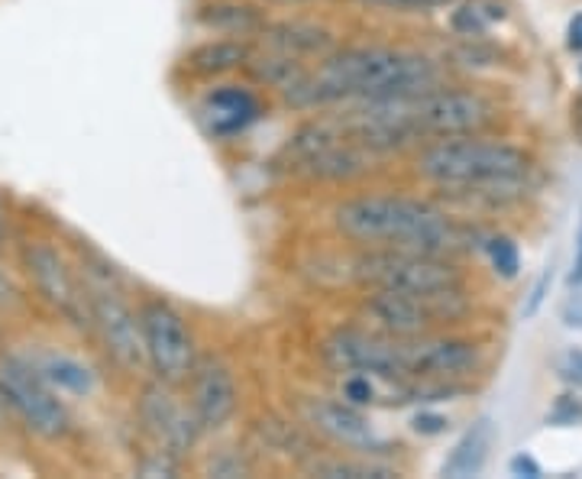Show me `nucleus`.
Returning a JSON list of instances; mask_svg holds the SVG:
<instances>
[{"label": "nucleus", "mask_w": 582, "mask_h": 479, "mask_svg": "<svg viewBox=\"0 0 582 479\" xmlns=\"http://www.w3.org/2000/svg\"><path fill=\"white\" fill-rule=\"evenodd\" d=\"M447 82L444 62L405 46H337L318 59L305 78L282 95L295 111H327L372 101H398L431 91Z\"/></svg>", "instance_id": "obj_1"}, {"label": "nucleus", "mask_w": 582, "mask_h": 479, "mask_svg": "<svg viewBox=\"0 0 582 479\" xmlns=\"http://www.w3.org/2000/svg\"><path fill=\"white\" fill-rule=\"evenodd\" d=\"M331 228L356 246H395L454 259L482 243V231L444 208L437 198L398 192H372L337 201Z\"/></svg>", "instance_id": "obj_2"}, {"label": "nucleus", "mask_w": 582, "mask_h": 479, "mask_svg": "<svg viewBox=\"0 0 582 479\" xmlns=\"http://www.w3.org/2000/svg\"><path fill=\"white\" fill-rule=\"evenodd\" d=\"M411 172L431 188H469L531 179L534 159L515 143L492 139L485 133H466L421 143L411 156Z\"/></svg>", "instance_id": "obj_3"}, {"label": "nucleus", "mask_w": 582, "mask_h": 479, "mask_svg": "<svg viewBox=\"0 0 582 479\" xmlns=\"http://www.w3.org/2000/svg\"><path fill=\"white\" fill-rule=\"evenodd\" d=\"M469 315V295L466 288L447 292H388L372 288L359 302V318L385 334L395 337H418V334H437L454 331Z\"/></svg>", "instance_id": "obj_4"}, {"label": "nucleus", "mask_w": 582, "mask_h": 479, "mask_svg": "<svg viewBox=\"0 0 582 479\" xmlns=\"http://www.w3.org/2000/svg\"><path fill=\"white\" fill-rule=\"evenodd\" d=\"M82 285L91 318V334L104 347L114 366L136 376L146 366V341L139 328V311L120 292L114 269H98L95 262H82Z\"/></svg>", "instance_id": "obj_5"}, {"label": "nucleus", "mask_w": 582, "mask_h": 479, "mask_svg": "<svg viewBox=\"0 0 582 479\" xmlns=\"http://www.w3.org/2000/svg\"><path fill=\"white\" fill-rule=\"evenodd\" d=\"M352 282L362 292L388 288V292H447L466 288L463 266L454 256H434L418 249L395 246H362L352 259Z\"/></svg>", "instance_id": "obj_6"}, {"label": "nucleus", "mask_w": 582, "mask_h": 479, "mask_svg": "<svg viewBox=\"0 0 582 479\" xmlns=\"http://www.w3.org/2000/svg\"><path fill=\"white\" fill-rule=\"evenodd\" d=\"M0 402L39 441L55 444L72 434V412L65 398L23 354H0Z\"/></svg>", "instance_id": "obj_7"}, {"label": "nucleus", "mask_w": 582, "mask_h": 479, "mask_svg": "<svg viewBox=\"0 0 582 479\" xmlns=\"http://www.w3.org/2000/svg\"><path fill=\"white\" fill-rule=\"evenodd\" d=\"M401 108L421 143L444 139V136L485 133L498 120V105L488 95L475 88L447 85V82L414 98H401Z\"/></svg>", "instance_id": "obj_8"}, {"label": "nucleus", "mask_w": 582, "mask_h": 479, "mask_svg": "<svg viewBox=\"0 0 582 479\" xmlns=\"http://www.w3.org/2000/svg\"><path fill=\"white\" fill-rule=\"evenodd\" d=\"M136 311L146 341V366L152 379H162L169 385L188 382L198 359V344L185 315L165 298H143Z\"/></svg>", "instance_id": "obj_9"}, {"label": "nucleus", "mask_w": 582, "mask_h": 479, "mask_svg": "<svg viewBox=\"0 0 582 479\" xmlns=\"http://www.w3.org/2000/svg\"><path fill=\"white\" fill-rule=\"evenodd\" d=\"M485 366L482 344L457 331L398 337V369L405 382H463Z\"/></svg>", "instance_id": "obj_10"}, {"label": "nucleus", "mask_w": 582, "mask_h": 479, "mask_svg": "<svg viewBox=\"0 0 582 479\" xmlns=\"http://www.w3.org/2000/svg\"><path fill=\"white\" fill-rule=\"evenodd\" d=\"M20 256H23V269H26L29 285L36 288V295L55 315H62L69 324H75L82 331H91L82 275L65 259V253L52 240H26Z\"/></svg>", "instance_id": "obj_11"}, {"label": "nucleus", "mask_w": 582, "mask_h": 479, "mask_svg": "<svg viewBox=\"0 0 582 479\" xmlns=\"http://www.w3.org/2000/svg\"><path fill=\"white\" fill-rule=\"evenodd\" d=\"M136 418H139L146 438L152 441V447L169 451L178 460H185L205 434L188 398H178L175 385H169L162 379H149L139 385Z\"/></svg>", "instance_id": "obj_12"}, {"label": "nucleus", "mask_w": 582, "mask_h": 479, "mask_svg": "<svg viewBox=\"0 0 582 479\" xmlns=\"http://www.w3.org/2000/svg\"><path fill=\"white\" fill-rule=\"evenodd\" d=\"M301 412H305V421L321 438H327L337 447H347L349 454L382 457L385 451H392V441L375 431L366 408L349 405L340 395H308L301 402Z\"/></svg>", "instance_id": "obj_13"}, {"label": "nucleus", "mask_w": 582, "mask_h": 479, "mask_svg": "<svg viewBox=\"0 0 582 479\" xmlns=\"http://www.w3.org/2000/svg\"><path fill=\"white\" fill-rule=\"evenodd\" d=\"M188 405L201 431H221L236 418L239 385L233 369L221 357H198L188 376Z\"/></svg>", "instance_id": "obj_14"}, {"label": "nucleus", "mask_w": 582, "mask_h": 479, "mask_svg": "<svg viewBox=\"0 0 582 479\" xmlns=\"http://www.w3.org/2000/svg\"><path fill=\"white\" fill-rule=\"evenodd\" d=\"M262 118V101L249 85L236 82H211V91L198 105V120L214 139H231L246 133Z\"/></svg>", "instance_id": "obj_15"}, {"label": "nucleus", "mask_w": 582, "mask_h": 479, "mask_svg": "<svg viewBox=\"0 0 582 479\" xmlns=\"http://www.w3.org/2000/svg\"><path fill=\"white\" fill-rule=\"evenodd\" d=\"M256 42L278 49V52H288L295 59H305V62H318L340 46L337 33L331 26H324L318 20H305V16L269 20V26L262 29V36Z\"/></svg>", "instance_id": "obj_16"}, {"label": "nucleus", "mask_w": 582, "mask_h": 479, "mask_svg": "<svg viewBox=\"0 0 582 479\" xmlns=\"http://www.w3.org/2000/svg\"><path fill=\"white\" fill-rule=\"evenodd\" d=\"M256 42L239 36H211L198 46H191L182 59V69L195 82H224L233 72H243L252 59Z\"/></svg>", "instance_id": "obj_17"}, {"label": "nucleus", "mask_w": 582, "mask_h": 479, "mask_svg": "<svg viewBox=\"0 0 582 479\" xmlns=\"http://www.w3.org/2000/svg\"><path fill=\"white\" fill-rule=\"evenodd\" d=\"M265 7L256 0H201L195 7V23L214 36H239V39H259L269 26Z\"/></svg>", "instance_id": "obj_18"}, {"label": "nucleus", "mask_w": 582, "mask_h": 479, "mask_svg": "<svg viewBox=\"0 0 582 479\" xmlns=\"http://www.w3.org/2000/svg\"><path fill=\"white\" fill-rule=\"evenodd\" d=\"M29 363L42 372V379L59 392V395H72V398H88L98 389V372L75 354L55 351V347H42L33 351Z\"/></svg>", "instance_id": "obj_19"}, {"label": "nucleus", "mask_w": 582, "mask_h": 479, "mask_svg": "<svg viewBox=\"0 0 582 479\" xmlns=\"http://www.w3.org/2000/svg\"><path fill=\"white\" fill-rule=\"evenodd\" d=\"M311 65H314V62H305V59H295V56H288V52H278V49H269V46H259V42H256V52H252V59L246 62L243 72H246L256 85L285 95L288 88H295V85L305 78V72H308Z\"/></svg>", "instance_id": "obj_20"}, {"label": "nucleus", "mask_w": 582, "mask_h": 479, "mask_svg": "<svg viewBox=\"0 0 582 479\" xmlns=\"http://www.w3.org/2000/svg\"><path fill=\"white\" fill-rule=\"evenodd\" d=\"M492 441H495V428L488 418H479L472 421L463 431V438L454 444V451L447 454V460L441 464V477L447 479H466L479 477L485 460H488V451H492Z\"/></svg>", "instance_id": "obj_21"}, {"label": "nucleus", "mask_w": 582, "mask_h": 479, "mask_svg": "<svg viewBox=\"0 0 582 479\" xmlns=\"http://www.w3.org/2000/svg\"><path fill=\"white\" fill-rule=\"evenodd\" d=\"M311 477L324 479H395L401 477L395 467L382 464L379 457H366V454H352V457H311V464L305 467Z\"/></svg>", "instance_id": "obj_22"}, {"label": "nucleus", "mask_w": 582, "mask_h": 479, "mask_svg": "<svg viewBox=\"0 0 582 479\" xmlns=\"http://www.w3.org/2000/svg\"><path fill=\"white\" fill-rule=\"evenodd\" d=\"M505 16H508V10L501 0H457L450 7V29L460 39H479Z\"/></svg>", "instance_id": "obj_23"}, {"label": "nucleus", "mask_w": 582, "mask_h": 479, "mask_svg": "<svg viewBox=\"0 0 582 479\" xmlns=\"http://www.w3.org/2000/svg\"><path fill=\"white\" fill-rule=\"evenodd\" d=\"M479 249L488 256L495 275H501V279H518V272H521V253H518V243H515V240L505 237V234H482Z\"/></svg>", "instance_id": "obj_24"}, {"label": "nucleus", "mask_w": 582, "mask_h": 479, "mask_svg": "<svg viewBox=\"0 0 582 479\" xmlns=\"http://www.w3.org/2000/svg\"><path fill=\"white\" fill-rule=\"evenodd\" d=\"M352 3L382 13H437V10H450L457 0H352Z\"/></svg>", "instance_id": "obj_25"}, {"label": "nucleus", "mask_w": 582, "mask_h": 479, "mask_svg": "<svg viewBox=\"0 0 582 479\" xmlns=\"http://www.w3.org/2000/svg\"><path fill=\"white\" fill-rule=\"evenodd\" d=\"M485 36H479V39H463L460 42V49H454V59L466 65V69H485V65H495L498 62V52L488 46V42H482Z\"/></svg>", "instance_id": "obj_26"}, {"label": "nucleus", "mask_w": 582, "mask_h": 479, "mask_svg": "<svg viewBox=\"0 0 582 479\" xmlns=\"http://www.w3.org/2000/svg\"><path fill=\"white\" fill-rule=\"evenodd\" d=\"M547 425L557 428H570V425H582V392H567L554 402V408L547 412Z\"/></svg>", "instance_id": "obj_27"}, {"label": "nucleus", "mask_w": 582, "mask_h": 479, "mask_svg": "<svg viewBox=\"0 0 582 479\" xmlns=\"http://www.w3.org/2000/svg\"><path fill=\"white\" fill-rule=\"evenodd\" d=\"M447 428H450L447 415H437V412H431V408H421V412L411 418V431L421 434V438H437V434H444Z\"/></svg>", "instance_id": "obj_28"}, {"label": "nucleus", "mask_w": 582, "mask_h": 479, "mask_svg": "<svg viewBox=\"0 0 582 479\" xmlns=\"http://www.w3.org/2000/svg\"><path fill=\"white\" fill-rule=\"evenodd\" d=\"M560 376H564V382H570L577 392H582V351H567L564 357H560Z\"/></svg>", "instance_id": "obj_29"}, {"label": "nucleus", "mask_w": 582, "mask_h": 479, "mask_svg": "<svg viewBox=\"0 0 582 479\" xmlns=\"http://www.w3.org/2000/svg\"><path fill=\"white\" fill-rule=\"evenodd\" d=\"M508 474H511V477H528V479H541V477H544L541 464H537V460H534L531 454H524V451L511 457V464H508Z\"/></svg>", "instance_id": "obj_30"}, {"label": "nucleus", "mask_w": 582, "mask_h": 479, "mask_svg": "<svg viewBox=\"0 0 582 479\" xmlns=\"http://www.w3.org/2000/svg\"><path fill=\"white\" fill-rule=\"evenodd\" d=\"M550 279H554V272H550V266H547V269H544V275H541V282H537V285H534V292H531V302L524 305V315H534V311L541 308V302H544V292H547Z\"/></svg>", "instance_id": "obj_31"}, {"label": "nucleus", "mask_w": 582, "mask_h": 479, "mask_svg": "<svg viewBox=\"0 0 582 479\" xmlns=\"http://www.w3.org/2000/svg\"><path fill=\"white\" fill-rule=\"evenodd\" d=\"M570 285H582V218H580V231H577V249H573V272H570Z\"/></svg>", "instance_id": "obj_32"}, {"label": "nucleus", "mask_w": 582, "mask_h": 479, "mask_svg": "<svg viewBox=\"0 0 582 479\" xmlns=\"http://www.w3.org/2000/svg\"><path fill=\"white\" fill-rule=\"evenodd\" d=\"M567 46H570L573 52H582V13H577V16L570 20V26H567Z\"/></svg>", "instance_id": "obj_33"}, {"label": "nucleus", "mask_w": 582, "mask_h": 479, "mask_svg": "<svg viewBox=\"0 0 582 479\" xmlns=\"http://www.w3.org/2000/svg\"><path fill=\"white\" fill-rule=\"evenodd\" d=\"M564 318H567V324H570V328H582V292H577V295L570 298V305H567Z\"/></svg>", "instance_id": "obj_34"}, {"label": "nucleus", "mask_w": 582, "mask_h": 479, "mask_svg": "<svg viewBox=\"0 0 582 479\" xmlns=\"http://www.w3.org/2000/svg\"><path fill=\"white\" fill-rule=\"evenodd\" d=\"M7 231H10V211H7V201L0 198V246L7 243Z\"/></svg>", "instance_id": "obj_35"}, {"label": "nucleus", "mask_w": 582, "mask_h": 479, "mask_svg": "<svg viewBox=\"0 0 582 479\" xmlns=\"http://www.w3.org/2000/svg\"><path fill=\"white\" fill-rule=\"evenodd\" d=\"M573 133H577V139L582 143V95L573 101Z\"/></svg>", "instance_id": "obj_36"}, {"label": "nucleus", "mask_w": 582, "mask_h": 479, "mask_svg": "<svg viewBox=\"0 0 582 479\" xmlns=\"http://www.w3.org/2000/svg\"><path fill=\"white\" fill-rule=\"evenodd\" d=\"M10 298V282H7V275H3V269H0V305Z\"/></svg>", "instance_id": "obj_37"}, {"label": "nucleus", "mask_w": 582, "mask_h": 479, "mask_svg": "<svg viewBox=\"0 0 582 479\" xmlns=\"http://www.w3.org/2000/svg\"><path fill=\"white\" fill-rule=\"evenodd\" d=\"M265 3H292L295 7V3H314V0H265Z\"/></svg>", "instance_id": "obj_38"}, {"label": "nucleus", "mask_w": 582, "mask_h": 479, "mask_svg": "<svg viewBox=\"0 0 582 479\" xmlns=\"http://www.w3.org/2000/svg\"><path fill=\"white\" fill-rule=\"evenodd\" d=\"M3 412H7V408H3V402H0V418H3Z\"/></svg>", "instance_id": "obj_39"}, {"label": "nucleus", "mask_w": 582, "mask_h": 479, "mask_svg": "<svg viewBox=\"0 0 582 479\" xmlns=\"http://www.w3.org/2000/svg\"><path fill=\"white\" fill-rule=\"evenodd\" d=\"M580 78H582V65H580Z\"/></svg>", "instance_id": "obj_40"}]
</instances>
